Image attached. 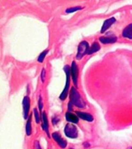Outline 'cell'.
<instances>
[{
    "label": "cell",
    "instance_id": "6da1fadb",
    "mask_svg": "<svg viewBox=\"0 0 132 149\" xmlns=\"http://www.w3.org/2000/svg\"><path fill=\"white\" fill-rule=\"evenodd\" d=\"M70 102H71L73 105L80 109H84L86 106V104L83 98L81 97L76 87L72 86L70 91Z\"/></svg>",
    "mask_w": 132,
    "mask_h": 149
},
{
    "label": "cell",
    "instance_id": "7a4b0ae2",
    "mask_svg": "<svg viewBox=\"0 0 132 149\" xmlns=\"http://www.w3.org/2000/svg\"><path fill=\"white\" fill-rule=\"evenodd\" d=\"M63 70L66 75V83L63 92L60 94V99L61 100H64L66 99L69 92V88L70 86L71 80V67L69 65H66L64 66Z\"/></svg>",
    "mask_w": 132,
    "mask_h": 149
},
{
    "label": "cell",
    "instance_id": "3957f363",
    "mask_svg": "<svg viewBox=\"0 0 132 149\" xmlns=\"http://www.w3.org/2000/svg\"><path fill=\"white\" fill-rule=\"evenodd\" d=\"M90 46L88 41L83 40L80 42L78 46L77 52L75 58L77 60H80L86 55H88Z\"/></svg>",
    "mask_w": 132,
    "mask_h": 149
},
{
    "label": "cell",
    "instance_id": "277c9868",
    "mask_svg": "<svg viewBox=\"0 0 132 149\" xmlns=\"http://www.w3.org/2000/svg\"><path fill=\"white\" fill-rule=\"evenodd\" d=\"M71 77L75 87H78L79 70L78 65L75 61H72L71 65Z\"/></svg>",
    "mask_w": 132,
    "mask_h": 149
},
{
    "label": "cell",
    "instance_id": "5b68a950",
    "mask_svg": "<svg viewBox=\"0 0 132 149\" xmlns=\"http://www.w3.org/2000/svg\"><path fill=\"white\" fill-rule=\"evenodd\" d=\"M64 132L66 136L69 138H77L78 135V130L77 127L72 124H67L65 127Z\"/></svg>",
    "mask_w": 132,
    "mask_h": 149
},
{
    "label": "cell",
    "instance_id": "8992f818",
    "mask_svg": "<svg viewBox=\"0 0 132 149\" xmlns=\"http://www.w3.org/2000/svg\"><path fill=\"white\" fill-rule=\"evenodd\" d=\"M23 106V118L25 119H28L29 117V113L30 108V99L28 96L23 97L22 100Z\"/></svg>",
    "mask_w": 132,
    "mask_h": 149
},
{
    "label": "cell",
    "instance_id": "52a82bcc",
    "mask_svg": "<svg viewBox=\"0 0 132 149\" xmlns=\"http://www.w3.org/2000/svg\"><path fill=\"white\" fill-rule=\"evenodd\" d=\"M116 21V20L115 17H110L105 20L103 22V24L100 29L101 33H103L105 32H106L111 27V26L115 23Z\"/></svg>",
    "mask_w": 132,
    "mask_h": 149
},
{
    "label": "cell",
    "instance_id": "ba28073f",
    "mask_svg": "<svg viewBox=\"0 0 132 149\" xmlns=\"http://www.w3.org/2000/svg\"><path fill=\"white\" fill-rule=\"evenodd\" d=\"M99 40L104 45L111 44L115 43L117 40V38L115 36H101L99 38Z\"/></svg>",
    "mask_w": 132,
    "mask_h": 149
},
{
    "label": "cell",
    "instance_id": "9c48e42d",
    "mask_svg": "<svg viewBox=\"0 0 132 149\" xmlns=\"http://www.w3.org/2000/svg\"><path fill=\"white\" fill-rule=\"evenodd\" d=\"M52 136L54 139V140L58 143L59 146H60L62 148H66V146H67V142H66V141L64 140L58 133L56 132L52 134Z\"/></svg>",
    "mask_w": 132,
    "mask_h": 149
},
{
    "label": "cell",
    "instance_id": "30bf717a",
    "mask_svg": "<svg viewBox=\"0 0 132 149\" xmlns=\"http://www.w3.org/2000/svg\"><path fill=\"white\" fill-rule=\"evenodd\" d=\"M75 113L79 118L82 119L83 120H86L88 122H92L93 120V117L92 116V115L89 113L80 111H76Z\"/></svg>",
    "mask_w": 132,
    "mask_h": 149
},
{
    "label": "cell",
    "instance_id": "8fae6325",
    "mask_svg": "<svg viewBox=\"0 0 132 149\" xmlns=\"http://www.w3.org/2000/svg\"><path fill=\"white\" fill-rule=\"evenodd\" d=\"M41 118H42V127L44 130L46 132L47 135L49 136V131H48V122L47 116L45 111H44L41 114Z\"/></svg>",
    "mask_w": 132,
    "mask_h": 149
},
{
    "label": "cell",
    "instance_id": "7c38bea8",
    "mask_svg": "<svg viewBox=\"0 0 132 149\" xmlns=\"http://www.w3.org/2000/svg\"><path fill=\"white\" fill-rule=\"evenodd\" d=\"M66 120L72 123H78L79 120V117L77 115L73 114L70 112H66L65 114Z\"/></svg>",
    "mask_w": 132,
    "mask_h": 149
},
{
    "label": "cell",
    "instance_id": "4fadbf2b",
    "mask_svg": "<svg viewBox=\"0 0 132 149\" xmlns=\"http://www.w3.org/2000/svg\"><path fill=\"white\" fill-rule=\"evenodd\" d=\"M101 49L100 45L97 42H94L92 43L91 46H90L89 52L88 55H91L99 52Z\"/></svg>",
    "mask_w": 132,
    "mask_h": 149
},
{
    "label": "cell",
    "instance_id": "5bb4252c",
    "mask_svg": "<svg viewBox=\"0 0 132 149\" xmlns=\"http://www.w3.org/2000/svg\"><path fill=\"white\" fill-rule=\"evenodd\" d=\"M122 35L123 37L132 39V23L128 25L124 29Z\"/></svg>",
    "mask_w": 132,
    "mask_h": 149
},
{
    "label": "cell",
    "instance_id": "9a60e30c",
    "mask_svg": "<svg viewBox=\"0 0 132 149\" xmlns=\"http://www.w3.org/2000/svg\"><path fill=\"white\" fill-rule=\"evenodd\" d=\"M32 114H30L27 119L26 125V134L28 136L32 134Z\"/></svg>",
    "mask_w": 132,
    "mask_h": 149
},
{
    "label": "cell",
    "instance_id": "2e32d148",
    "mask_svg": "<svg viewBox=\"0 0 132 149\" xmlns=\"http://www.w3.org/2000/svg\"><path fill=\"white\" fill-rule=\"evenodd\" d=\"M84 9V7H82L81 6H73V7H71L67 8L65 11V12L66 14H71L73 13H74L76 12L81 11Z\"/></svg>",
    "mask_w": 132,
    "mask_h": 149
},
{
    "label": "cell",
    "instance_id": "e0dca14e",
    "mask_svg": "<svg viewBox=\"0 0 132 149\" xmlns=\"http://www.w3.org/2000/svg\"><path fill=\"white\" fill-rule=\"evenodd\" d=\"M48 50H45L43 52H41L37 58V61L39 63H43L45 60L46 56L48 54Z\"/></svg>",
    "mask_w": 132,
    "mask_h": 149
},
{
    "label": "cell",
    "instance_id": "ac0fdd59",
    "mask_svg": "<svg viewBox=\"0 0 132 149\" xmlns=\"http://www.w3.org/2000/svg\"><path fill=\"white\" fill-rule=\"evenodd\" d=\"M46 69L45 68H43V69H41V72H40V80L41 81V82L43 83H44L45 80H46Z\"/></svg>",
    "mask_w": 132,
    "mask_h": 149
},
{
    "label": "cell",
    "instance_id": "d6986e66",
    "mask_svg": "<svg viewBox=\"0 0 132 149\" xmlns=\"http://www.w3.org/2000/svg\"><path fill=\"white\" fill-rule=\"evenodd\" d=\"M33 111H34V118H35V121L37 123H39L40 121V117H39V114L38 112L37 109L36 108H34Z\"/></svg>",
    "mask_w": 132,
    "mask_h": 149
},
{
    "label": "cell",
    "instance_id": "ffe728a7",
    "mask_svg": "<svg viewBox=\"0 0 132 149\" xmlns=\"http://www.w3.org/2000/svg\"><path fill=\"white\" fill-rule=\"evenodd\" d=\"M38 107H39V109L40 111H41V109L43 108V100H42V98L41 97V96L39 97V100H38Z\"/></svg>",
    "mask_w": 132,
    "mask_h": 149
},
{
    "label": "cell",
    "instance_id": "44dd1931",
    "mask_svg": "<svg viewBox=\"0 0 132 149\" xmlns=\"http://www.w3.org/2000/svg\"><path fill=\"white\" fill-rule=\"evenodd\" d=\"M73 106V104L71 102H69L68 104V110L69 112H71L73 111V107H72Z\"/></svg>",
    "mask_w": 132,
    "mask_h": 149
},
{
    "label": "cell",
    "instance_id": "7402d4cb",
    "mask_svg": "<svg viewBox=\"0 0 132 149\" xmlns=\"http://www.w3.org/2000/svg\"><path fill=\"white\" fill-rule=\"evenodd\" d=\"M128 149H132V147H130V148H129Z\"/></svg>",
    "mask_w": 132,
    "mask_h": 149
},
{
    "label": "cell",
    "instance_id": "603a6c76",
    "mask_svg": "<svg viewBox=\"0 0 132 149\" xmlns=\"http://www.w3.org/2000/svg\"></svg>",
    "mask_w": 132,
    "mask_h": 149
}]
</instances>
